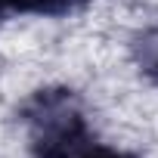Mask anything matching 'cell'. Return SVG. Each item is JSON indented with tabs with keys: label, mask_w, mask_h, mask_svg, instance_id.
<instances>
[{
	"label": "cell",
	"mask_w": 158,
	"mask_h": 158,
	"mask_svg": "<svg viewBox=\"0 0 158 158\" xmlns=\"http://www.w3.org/2000/svg\"><path fill=\"white\" fill-rule=\"evenodd\" d=\"M25 118L37 158H77L87 149V124L68 90H40Z\"/></svg>",
	"instance_id": "cell-1"
},
{
	"label": "cell",
	"mask_w": 158,
	"mask_h": 158,
	"mask_svg": "<svg viewBox=\"0 0 158 158\" xmlns=\"http://www.w3.org/2000/svg\"><path fill=\"white\" fill-rule=\"evenodd\" d=\"M84 3L87 0H3V6L16 13H37V16H65Z\"/></svg>",
	"instance_id": "cell-2"
},
{
	"label": "cell",
	"mask_w": 158,
	"mask_h": 158,
	"mask_svg": "<svg viewBox=\"0 0 158 158\" xmlns=\"http://www.w3.org/2000/svg\"><path fill=\"white\" fill-rule=\"evenodd\" d=\"M143 68H146L149 74L158 77V31L149 34L146 44H143Z\"/></svg>",
	"instance_id": "cell-3"
},
{
	"label": "cell",
	"mask_w": 158,
	"mask_h": 158,
	"mask_svg": "<svg viewBox=\"0 0 158 158\" xmlns=\"http://www.w3.org/2000/svg\"><path fill=\"white\" fill-rule=\"evenodd\" d=\"M77 158H130V155H124L118 149H109V146H87Z\"/></svg>",
	"instance_id": "cell-4"
}]
</instances>
